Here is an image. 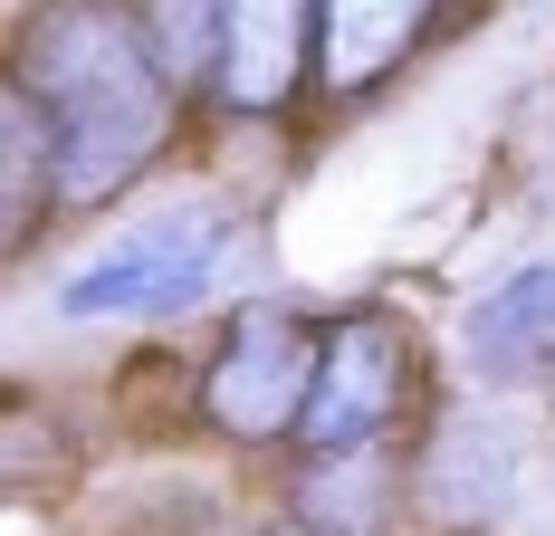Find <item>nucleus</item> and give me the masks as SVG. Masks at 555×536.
<instances>
[{"mask_svg": "<svg viewBox=\"0 0 555 536\" xmlns=\"http://www.w3.org/2000/svg\"><path fill=\"white\" fill-rule=\"evenodd\" d=\"M10 77L49 106L57 212L115 202L134 173H154V154L182 125V97L134 49V10H39V20H20Z\"/></svg>", "mask_w": 555, "mask_h": 536, "instance_id": "obj_1", "label": "nucleus"}, {"mask_svg": "<svg viewBox=\"0 0 555 536\" xmlns=\"http://www.w3.org/2000/svg\"><path fill=\"white\" fill-rule=\"evenodd\" d=\"M240 250V212L221 192H172L144 220H125L106 250L57 278V317L67 326H144V317H182L211 297V278Z\"/></svg>", "mask_w": 555, "mask_h": 536, "instance_id": "obj_2", "label": "nucleus"}, {"mask_svg": "<svg viewBox=\"0 0 555 536\" xmlns=\"http://www.w3.org/2000/svg\"><path fill=\"white\" fill-rule=\"evenodd\" d=\"M422 403V335L392 307H345L326 317V355L307 383L297 441L307 460H354V450H392L402 412Z\"/></svg>", "mask_w": 555, "mask_h": 536, "instance_id": "obj_3", "label": "nucleus"}, {"mask_svg": "<svg viewBox=\"0 0 555 536\" xmlns=\"http://www.w3.org/2000/svg\"><path fill=\"white\" fill-rule=\"evenodd\" d=\"M317 355H326V317L307 307H240L221 326V345L202 355V422L221 431L230 450H269V441H297V412H307V383H317Z\"/></svg>", "mask_w": 555, "mask_h": 536, "instance_id": "obj_4", "label": "nucleus"}, {"mask_svg": "<svg viewBox=\"0 0 555 536\" xmlns=\"http://www.w3.org/2000/svg\"><path fill=\"white\" fill-rule=\"evenodd\" d=\"M297 87H317V10H297V0L221 10V67H211V97H221L230 115H278Z\"/></svg>", "mask_w": 555, "mask_h": 536, "instance_id": "obj_5", "label": "nucleus"}, {"mask_svg": "<svg viewBox=\"0 0 555 536\" xmlns=\"http://www.w3.org/2000/svg\"><path fill=\"white\" fill-rule=\"evenodd\" d=\"M469 29V10H402V0H326L317 10V87L326 97H374L402 58Z\"/></svg>", "mask_w": 555, "mask_h": 536, "instance_id": "obj_6", "label": "nucleus"}, {"mask_svg": "<svg viewBox=\"0 0 555 536\" xmlns=\"http://www.w3.org/2000/svg\"><path fill=\"white\" fill-rule=\"evenodd\" d=\"M460 345H469L479 374H527V365H546L555 355V259H517L507 278H489L479 307H469V326H460Z\"/></svg>", "mask_w": 555, "mask_h": 536, "instance_id": "obj_7", "label": "nucleus"}, {"mask_svg": "<svg viewBox=\"0 0 555 536\" xmlns=\"http://www.w3.org/2000/svg\"><path fill=\"white\" fill-rule=\"evenodd\" d=\"M412 488H422L431 518H499L507 488H517V441H507V422H450V431H431Z\"/></svg>", "mask_w": 555, "mask_h": 536, "instance_id": "obj_8", "label": "nucleus"}, {"mask_svg": "<svg viewBox=\"0 0 555 536\" xmlns=\"http://www.w3.org/2000/svg\"><path fill=\"white\" fill-rule=\"evenodd\" d=\"M392 508H402V460L392 450L307 460V480L287 488V527H307V536H392Z\"/></svg>", "mask_w": 555, "mask_h": 536, "instance_id": "obj_9", "label": "nucleus"}, {"mask_svg": "<svg viewBox=\"0 0 555 536\" xmlns=\"http://www.w3.org/2000/svg\"><path fill=\"white\" fill-rule=\"evenodd\" d=\"M49 212H57V135H49V106L10 77V58H0V250H20Z\"/></svg>", "mask_w": 555, "mask_h": 536, "instance_id": "obj_10", "label": "nucleus"}, {"mask_svg": "<svg viewBox=\"0 0 555 536\" xmlns=\"http://www.w3.org/2000/svg\"><path fill=\"white\" fill-rule=\"evenodd\" d=\"M134 49H144V67L164 77L172 97H192V87H211V67H221V10H202V0L134 10Z\"/></svg>", "mask_w": 555, "mask_h": 536, "instance_id": "obj_11", "label": "nucleus"}, {"mask_svg": "<svg viewBox=\"0 0 555 536\" xmlns=\"http://www.w3.org/2000/svg\"><path fill=\"white\" fill-rule=\"evenodd\" d=\"M77 450L67 431L39 412V403H0V488H29V480H57Z\"/></svg>", "mask_w": 555, "mask_h": 536, "instance_id": "obj_12", "label": "nucleus"}, {"mask_svg": "<svg viewBox=\"0 0 555 536\" xmlns=\"http://www.w3.org/2000/svg\"><path fill=\"white\" fill-rule=\"evenodd\" d=\"M259 536H307V527H287V518H278V527H259Z\"/></svg>", "mask_w": 555, "mask_h": 536, "instance_id": "obj_13", "label": "nucleus"}]
</instances>
